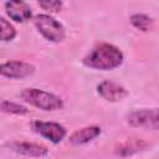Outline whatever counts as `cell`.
Returning <instances> with one entry per match:
<instances>
[{
  "instance_id": "6da1fadb",
  "label": "cell",
  "mask_w": 159,
  "mask_h": 159,
  "mask_svg": "<svg viewBox=\"0 0 159 159\" xmlns=\"http://www.w3.org/2000/svg\"><path fill=\"white\" fill-rule=\"evenodd\" d=\"M123 60L124 55L119 47L112 43H101L88 52L83 57L82 62L84 66L93 70L109 71L119 67Z\"/></svg>"
},
{
  "instance_id": "7a4b0ae2",
  "label": "cell",
  "mask_w": 159,
  "mask_h": 159,
  "mask_svg": "<svg viewBox=\"0 0 159 159\" xmlns=\"http://www.w3.org/2000/svg\"><path fill=\"white\" fill-rule=\"evenodd\" d=\"M21 98L42 111H57L63 108V101L50 92L39 88H26L21 92Z\"/></svg>"
},
{
  "instance_id": "3957f363",
  "label": "cell",
  "mask_w": 159,
  "mask_h": 159,
  "mask_svg": "<svg viewBox=\"0 0 159 159\" xmlns=\"http://www.w3.org/2000/svg\"><path fill=\"white\" fill-rule=\"evenodd\" d=\"M34 25L37 31L51 42H61L66 36L63 25L47 14H39L34 17Z\"/></svg>"
},
{
  "instance_id": "277c9868",
  "label": "cell",
  "mask_w": 159,
  "mask_h": 159,
  "mask_svg": "<svg viewBox=\"0 0 159 159\" xmlns=\"http://www.w3.org/2000/svg\"><path fill=\"white\" fill-rule=\"evenodd\" d=\"M127 122L132 127L137 128H145V129H153L157 130L159 125V118H158V109H137L128 114Z\"/></svg>"
},
{
  "instance_id": "5b68a950",
  "label": "cell",
  "mask_w": 159,
  "mask_h": 159,
  "mask_svg": "<svg viewBox=\"0 0 159 159\" xmlns=\"http://www.w3.org/2000/svg\"><path fill=\"white\" fill-rule=\"evenodd\" d=\"M31 127L34 132L40 134L41 137L46 138L51 143H60L67 134L66 128L56 122H41V120H35L31 123Z\"/></svg>"
},
{
  "instance_id": "8992f818",
  "label": "cell",
  "mask_w": 159,
  "mask_h": 159,
  "mask_svg": "<svg viewBox=\"0 0 159 159\" xmlns=\"http://www.w3.org/2000/svg\"><path fill=\"white\" fill-rule=\"evenodd\" d=\"M35 72V66L24 61H6L0 63V76L10 80H22Z\"/></svg>"
},
{
  "instance_id": "52a82bcc",
  "label": "cell",
  "mask_w": 159,
  "mask_h": 159,
  "mask_svg": "<svg viewBox=\"0 0 159 159\" xmlns=\"http://www.w3.org/2000/svg\"><path fill=\"white\" fill-rule=\"evenodd\" d=\"M97 92L103 99L108 102H119L128 96V91L122 84L111 80H104L98 83Z\"/></svg>"
},
{
  "instance_id": "ba28073f",
  "label": "cell",
  "mask_w": 159,
  "mask_h": 159,
  "mask_svg": "<svg viewBox=\"0 0 159 159\" xmlns=\"http://www.w3.org/2000/svg\"><path fill=\"white\" fill-rule=\"evenodd\" d=\"M7 147L21 155L30 157V158H42L48 154V149L43 145L36 144V143H29V142H11L7 144Z\"/></svg>"
},
{
  "instance_id": "9c48e42d",
  "label": "cell",
  "mask_w": 159,
  "mask_h": 159,
  "mask_svg": "<svg viewBox=\"0 0 159 159\" xmlns=\"http://www.w3.org/2000/svg\"><path fill=\"white\" fill-rule=\"evenodd\" d=\"M4 6L7 16L16 22H25L32 16L31 7L25 1H6Z\"/></svg>"
},
{
  "instance_id": "30bf717a",
  "label": "cell",
  "mask_w": 159,
  "mask_h": 159,
  "mask_svg": "<svg viewBox=\"0 0 159 159\" xmlns=\"http://www.w3.org/2000/svg\"><path fill=\"white\" fill-rule=\"evenodd\" d=\"M101 134V128L98 125H88L81 129H77L70 135V143L75 145H81L92 142Z\"/></svg>"
},
{
  "instance_id": "8fae6325",
  "label": "cell",
  "mask_w": 159,
  "mask_h": 159,
  "mask_svg": "<svg viewBox=\"0 0 159 159\" xmlns=\"http://www.w3.org/2000/svg\"><path fill=\"white\" fill-rule=\"evenodd\" d=\"M148 147V143L142 140V139H129L122 144H119L116 148V154L120 157H127L132 155L134 153H138Z\"/></svg>"
},
{
  "instance_id": "7c38bea8",
  "label": "cell",
  "mask_w": 159,
  "mask_h": 159,
  "mask_svg": "<svg viewBox=\"0 0 159 159\" xmlns=\"http://www.w3.org/2000/svg\"><path fill=\"white\" fill-rule=\"evenodd\" d=\"M130 24L143 32H148L153 29V19L145 14H133L130 16Z\"/></svg>"
},
{
  "instance_id": "4fadbf2b",
  "label": "cell",
  "mask_w": 159,
  "mask_h": 159,
  "mask_svg": "<svg viewBox=\"0 0 159 159\" xmlns=\"http://www.w3.org/2000/svg\"><path fill=\"white\" fill-rule=\"evenodd\" d=\"M16 36V30L15 27L4 17L0 16V41L7 42L14 40Z\"/></svg>"
},
{
  "instance_id": "5bb4252c",
  "label": "cell",
  "mask_w": 159,
  "mask_h": 159,
  "mask_svg": "<svg viewBox=\"0 0 159 159\" xmlns=\"http://www.w3.org/2000/svg\"><path fill=\"white\" fill-rule=\"evenodd\" d=\"M0 111L5 112V113H11V114H26L29 113V109L20 104V103H15L11 101H1L0 102Z\"/></svg>"
},
{
  "instance_id": "9a60e30c",
  "label": "cell",
  "mask_w": 159,
  "mask_h": 159,
  "mask_svg": "<svg viewBox=\"0 0 159 159\" xmlns=\"http://www.w3.org/2000/svg\"><path fill=\"white\" fill-rule=\"evenodd\" d=\"M39 5L43 9V10H47V11H51V12H57L62 9L63 4L61 1H52V0H45V1H39Z\"/></svg>"
}]
</instances>
